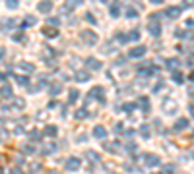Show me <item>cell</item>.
Instances as JSON below:
<instances>
[{
    "instance_id": "1",
    "label": "cell",
    "mask_w": 194,
    "mask_h": 174,
    "mask_svg": "<svg viewBox=\"0 0 194 174\" xmlns=\"http://www.w3.org/2000/svg\"><path fill=\"white\" fill-rule=\"evenodd\" d=\"M82 39L88 43L89 47H93V45L97 43V35L93 33V31H89V29H85V31H82Z\"/></svg>"
},
{
    "instance_id": "2",
    "label": "cell",
    "mask_w": 194,
    "mask_h": 174,
    "mask_svg": "<svg viewBox=\"0 0 194 174\" xmlns=\"http://www.w3.org/2000/svg\"><path fill=\"white\" fill-rule=\"evenodd\" d=\"M37 10L41 14H49L53 10V0H41V2L37 4Z\"/></svg>"
},
{
    "instance_id": "3",
    "label": "cell",
    "mask_w": 194,
    "mask_h": 174,
    "mask_svg": "<svg viewBox=\"0 0 194 174\" xmlns=\"http://www.w3.org/2000/svg\"><path fill=\"white\" fill-rule=\"evenodd\" d=\"M146 47H144V45H140V47H136V48H132L130 50V54H128V56H130V58H140V56H144V54H146Z\"/></svg>"
},
{
    "instance_id": "4",
    "label": "cell",
    "mask_w": 194,
    "mask_h": 174,
    "mask_svg": "<svg viewBox=\"0 0 194 174\" xmlns=\"http://www.w3.org/2000/svg\"><path fill=\"white\" fill-rule=\"evenodd\" d=\"M80 159H78V157H70L68 159V161H66V166H68V170H78V168H80Z\"/></svg>"
},
{
    "instance_id": "5",
    "label": "cell",
    "mask_w": 194,
    "mask_h": 174,
    "mask_svg": "<svg viewBox=\"0 0 194 174\" xmlns=\"http://www.w3.org/2000/svg\"><path fill=\"white\" fill-rule=\"evenodd\" d=\"M148 29H149V33H152L153 37H159V33H161V25L157 23V21H149Z\"/></svg>"
},
{
    "instance_id": "6",
    "label": "cell",
    "mask_w": 194,
    "mask_h": 174,
    "mask_svg": "<svg viewBox=\"0 0 194 174\" xmlns=\"http://www.w3.org/2000/svg\"><path fill=\"white\" fill-rule=\"evenodd\" d=\"M93 135H95L97 139H105V137H107V130L103 126H95V128H93Z\"/></svg>"
},
{
    "instance_id": "7",
    "label": "cell",
    "mask_w": 194,
    "mask_h": 174,
    "mask_svg": "<svg viewBox=\"0 0 194 174\" xmlns=\"http://www.w3.org/2000/svg\"><path fill=\"white\" fill-rule=\"evenodd\" d=\"M14 25H16V19H2V21H0V27H2V31H10V29L14 27Z\"/></svg>"
},
{
    "instance_id": "8",
    "label": "cell",
    "mask_w": 194,
    "mask_h": 174,
    "mask_svg": "<svg viewBox=\"0 0 194 174\" xmlns=\"http://www.w3.org/2000/svg\"><path fill=\"white\" fill-rule=\"evenodd\" d=\"M35 23H37V18H35V16H27L24 19V23H21V31H24L25 27H29V25H35Z\"/></svg>"
},
{
    "instance_id": "9",
    "label": "cell",
    "mask_w": 194,
    "mask_h": 174,
    "mask_svg": "<svg viewBox=\"0 0 194 174\" xmlns=\"http://www.w3.org/2000/svg\"><path fill=\"white\" fill-rule=\"evenodd\" d=\"M85 64H88L91 70H99V68H101V62L95 60V58H88V60H85Z\"/></svg>"
},
{
    "instance_id": "10",
    "label": "cell",
    "mask_w": 194,
    "mask_h": 174,
    "mask_svg": "<svg viewBox=\"0 0 194 174\" xmlns=\"http://www.w3.org/2000/svg\"><path fill=\"white\" fill-rule=\"evenodd\" d=\"M6 97H12V87L10 85H4L2 89H0V99H6Z\"/></svg>"
},
{
    "instance_id": "11",
    "label": "cell",
    "mask_w": 194,
    "mask_h": 174,
    "mask_svg": "<svg viewBox=\"0 0 194 174\" xmlns=\"http://www.w3.org/2000/svg\"><path fill=\"white\" fill-rule=\"evenodd\" d=\"M146 164H148V166L159 164V157H155V155H148V157H146Z\"/></svg>"
},
{
    "instance_id": "12",
    "label": "cell",
    "mask_w": 194,
    "mask_h": 174,
    "mask_svg": "<svg viewBox=\"0 0 194 174\" xmlns=\"http://www.w3.org/2000/svg\"><path fill=\"white\" fill-rule=\"evenodd\" d=\"M167 14L169 18H175V16H179V14H181V8H177V6H171V8H167Z\"/></svg>"
},
{
    "instance_id": "13",
    "label": "cell",
    "mask_w": 194,
    "mask_h": 174,
    "mask_svg": "<svg viewBox=\"0 0 194 174\" xmlns=\"http://www.w3.org/2000/svg\"><path fill=\"white\" fill-rule=\"evenodd\" d=\"M80 4H84V0H66V8H70V10H74Z\"/></svg>"
},
{
    "instance_id": "14",
    "label": "cell",
    "mask_w": 194,
    "mask_h": 174,
    "mask_svg": "<svg viewBox=\"0 0 194 174\" xmlns=\"http://www.w3.org/2000/svg\"><path fill=\"white\" fill-rule=\"evenodd\" d=\"M43 35H45V37H56V35H58V31H56V29L47 27V29H43Z\"/></svg>"
},
{
    "instance_id": "15",
    "label": "cell",
    "mask_w": 194,
    "mask_h": 174,
    "mask_svg": "<svg viewBox=\"0 0 194 174\" xmlns=\"http://www.w3.org/2000/svg\"><path fill=\"white\" fill-rule=\"evenodd\" d=\"M111 16H113V18H119V16H120V6H119V4H113V6H111Z\"/></svg>"
},
{
    "instance_id": "16",
    "label": "cell",
    "mask_w": 194,
    "mask_h": 174,
    "mask_svg": "<svg viewBox=\"0 0 194 174\" xmlns=\"http://www.w3.org/2000/svg\"><path fill=\"white\" fill-rule=\"evenodd\" d=\"M186 126H188V120H184V118H181V120H179V122H177V124H175V130H184Z\"/></svg>"
},
{
    "instance_id": "17",
    "label": "cell",
    "mask_w": 194,
    "mask_h": 174,
    "mask_svg": "<svg viewBox=\"0 0 194 174\" xmlns=\"http://www.w3.org/2000/svg\"><path fill=\"white\" fill-rule=\"evenodd\" d=\"M138 103L142 105V108H144V110H149V101H148L146 97H140V99H138Z\"/></svg>"
},
{
    "instance_id": "18",
    "label": "cell",
    "mask_w": 194,
    "mask_h": 174,
    "mask_svg": "<svg viewBox=\"0 0 194 174\" xmlns=\"http://www.w3.org/2000/svg\"><path fill=\"white\" fill-rule=\"evenodd\" d=\"M19 6V2L18 0H6V8H10V10H16Z\"/></svg>"
},
{
    "instance_id": "19",
    "label": "cell",
    "mask_w": 194,
    "mask_h": 174,
    "mask_svg": "<svg viewBox=\"0 0 194 174\" xmlns=\"http://www.w3.org/2000/svg\"><path fill=\"white\" fill-rule=\"evenodd\" d=\"M19 68L24 70V72H33V70H35L33 64H27V62H21V64H19Z\"/></svg>"
},
{
    "instance_id": "20",
    "label": "cell",
    "mask_w": 194,
    "mask_h": 174,
    "mask_svg": "<svg viewBox=\"0 0 194 174\" xmlns=\"http://www.w3.org/2000/svg\"><path fill=\"white\" fill-rule=\"evenodd\" d=\"M76 79H78V81H88V79H89V74H88V72H80V74L76 76Z\"/></svg>"
},
{
    "instance_id": "21",
    "label": "cell",
    "mask_w": 194,
    "mask_h": 174,
    "mask_svg": "<svg viewBox=\"0 0 194 174\" xmlns=\"http://www.w3.org/2000/svg\"><path fill=\"white\" fill-rule=\"evenodd\" d=\"M78 97H80V93H78L76 89H72V91H70V95H68V103H74Z\"/></svg>"
},
{
    "instance_id": "22",
    "label": "cell",
    "mask_w": 194,
    "mask_h": 174,
    "mask_svg": "<svg viewBox=\"0 0 194 174\" xmlns=\"http://www.w3.org/2000/svg\"><path fill=\"white\" fill-rule=\"evenodd\" d=\"M45 134L47 135H56V126H47L45 128Z\"/></svg>"
},
{
    "instance_id": "23",
    "label": "cell",
    "mask_w": 194,
    "mask_h": 174,
    "mask_svg": "<svg viewBox=\"0 0 194 174\" xmlns=\"http://www.w3.org/2000/svg\"><path fill=\"white\" fill-rule=\"evenodd\" d=\"M16 81H18L19 85H27V83H29V79H27L25 76H18V77H16Z\"/></svg>"
},
{
    "instance_id": "24",
    "label": "cell",
    "mask_w": 194,
    "mask_h": 174,
    "mask_svg": "<svg viewBox=\"0 0 194 174\" xmlns=\"http://www.w3.org/2000/svg\"><path fill=\"white\" fill-rule=\"evenodd\" d=\"M140 134H142V135H144V137H146V139H148V137H149V128H148L146 124H144V126L140 128Z\"/></svg>"
},
{
    "instance_id": "25",
    "label": "cell",
    "mask_w": 194,
    "mask_h": 174,
    "mask_svg": "<svg viewBox=\"0 0 194 174\" xmlns=\"http://www.w3.org/2000/svg\"><path fill=\"white\" fill-rule=\"evenodd\" d=\"M173 79H175V81H177V83H183V81H184V77H183V74H179V72H175V74H173Z\"/></svg>"
},
{
    "instance_id": "26",
    "label": "cell",
    "mask_w": 194,
    "mask_h": 174,
    "mask_svg": "<svg viewBox=\"0 0 194 174\" xmlns=\"http://www.w3.org/2000/svg\"><path fill=\"white\" fill-rule=\"evenodd\" d=\"M12 39H14V41H21V43H25V35L16 33V35H12Z\"/></svg>"
},
{
    "instance_id": "27",
    "label": "cell",
    "mask_w": 194,
    "mask_h": 174,
    "mask_svg": "<svg viewBox=\"0 0 194 174\" xmlns=\"http://www.w3.org/2000/svg\"><path fill=\"white\" fill-rule=\"evenodd\" d=\"M58 93H60V85L56 83V85H53V87H51V95H58Z\"/></svg>"
},
{
    "instance_id": "28",
    "label": "cell",
    "mask_w": 194,
    "mask_h": 174,
    "mask_svg": "<svg viewBox=\"0 0 194 174\" xmlns=\"http://www.w3.org/2000/svg\"><path fill=\"white\" fill-rule=\"evenodd\" d=\"M88 157L91 161H99V155H95V151H88Z\"/></svg>"
},
{
    "instance_id": "29",
    "label": "cell",
    "mask_w": 194,
    "mask_h": 174,
    "mask_svg": "<svg viewBox=\"0 0 194 174\" xmlns=\"http://www.w3.org/2000/svg\"><path fill=\"white\" fill-rule=\"evenodd\" d=\"M136 16H138V14H136V10H132V8H128V12H126V18H136Z\"/></svg>"
},
{
    "instance_id": "30",
    "label": "cell",
    "mask_w": 194,
    "mask_h": 174,
    "mask_svg": "<svg viewBox=\"0 0 194 174\" xmlns=\"http://www.w3.org/2000/svg\"><path fill=\"white\" fill-rule=\"evenodd\" d=\"M58 23H60V21H58V18H49V25H54V27H56Z\"/></svg>"
},
{
    "instance_id": "31",
    "label": "cell",
    "mask_w": 194,
    "mask_h": 174,
    "mask_svg": "<svg viewBox=\"0 0 194 174\" xmlns=\"http://www.w3.org/2000/svg\"><path fill=\"white\" fill-rule=\"evenodd\" d=\"M31 139H33V141H37V139H41V134L37 132V130H35V132H31Z\"/></svg>"
},
{
    "instance_id": "32",
    "label": "cell",
    "mask_w": 194,
    "mask_h": 174,
    "mask_svg": "<svg viewBox=\"0 0 194 174\" xmlns=\"http://www.w3.org/2000/svg\"><path fill=\"white\" fill-rule=\"evenodd\" d=\"M14 105H16V108H24V101H21V99H16V101H14Z\"/></svg>"
},
{
    "instance_id": "33",
    "label": "cell",
    "mask_w": 194,
    "mask_h": 174,
    "mask_svg": "<svg viewBox=\"0 0 194 174\" xmlns=\"http://www.w3.org/2000/svg\"><path fill=\"white\" fill-rule=\"evenodd\" d=\"M130 39H132V41H138V39H140V33H138V31L130 33Z\"/></svg>"
},
{
    "instance_id": "34",
    "label": "cell",
    "mask_w": 194,
    "mask_h": 174,
    "mask_svg": "<svg viewBox=\"0 0 194 174\" xmlns=\"http://www.w3.org/2000/svg\"><path fill=\"white\" fill-rule=\"evenodd\" d=\"M85 19H88V21H89V23H95V18H93V16H91V14H85Z\"/></svg>"
},
{
    "instance_id": "35",
    "label": "cell",
    "mask_w": 194,
    "mask_h": 174,
    "mask_svg": "<svg viewBox=\"0 0 194 174\" xmlns=\"http://www.w3.org/2000/svg\"><path fill=\"white\" fill-rule=\"evenodd\" d=\"M134 106H136L134 103H132V105H130V103H128V105H124V110H134Z\"/></svg>"
},
{
    "instance_id": "36",
    "label": "cell",
    "mask_w": 194,
    "mask_h": 174,
    "mask_svg": "<svg viewBox=\"0 0 194 174\" xmlns=\"http://www.w3.org/2000/svg\"><path fill=\"white\" fill-rule=\"evenodd\" d=\"M76 116H78V118H84V116H88V112H85V110H78Z\"/></svg>"
},
{
    "instance_id": "37",
    "label": "cell",
    "mask_w": 194,
    "mask_h": 174,
    "mask_svg": "<svg viewBox=\"0 0 194 174\" xmlns=\"http://www.w3.org/2000/svg\"><path fill=\"white\" fill-rule=\"evenodd\" d=\"M10 174H24V172H21L19 168H12V170H10Z\"/></svg>"
},
{
    "instance_id": "38",
    "label": "cell",
    "mask_w": 194,
    "mask_h": 174,
    "mask_svg": "<svg viewBox=\"0 0 194 174\" xmlns=\"http://www.w3.org/2000/svg\"><path fill=\"white\" fill-rule=\"evenodd\" d=\"M39 170H41V164L35 163V164H33V172H39Z\"/></svg>"
},
{
    "instance_id": "39",
    "label": "cell",
    "mask_w": 194,
    "mask_h": 174,
    "mask_svg": "<svg viewBox=\"0 0 194 174\" xmlns=\"http://www.w3.org/2000/svg\"><path fill=\"white\" fill-rule=\"evenodd\" d=\"M186 25H188V27H194V19H188V21H186Z\"/></svg>"
},
{
    "instance_id": "40",
    "label": "cell",
    "mask_w": 194,
    "mask_h": 174,
    "mask_svg": "<svg viewBox=\"0 0 194 174\" xmlns=\"http://www.w3.org/2000/svg\"><path fill=\"white\" fill-rule=\"evenodd\" d=\"M152 4H163V0H149Z\"/></svg>"
},
{
    "instance_id": "41",
    "label": "cell",
    "mask_w": 194,
    "mask_h": 174,
    "mask_svg": "<svg viewBox=\"0 0 194 174\" xmlns=\"http://www.w3.org/2000/svg\"><path fill=\"white\" fill-rule=\"evenodd\" d=\"M188 79H190V81H194V72H192V74H190V77H188Z\"/></svg>"
},
{
    "instance_id": "42",
    "label": "cell",
    "mask_w": 194,
    "mask_h": 174,
    "mask_svg": "<svg viewBox=\"0 0 194 174\" xmlns=\"http://www.w3.org/2000/svg\"><path fill=\"white\" fill-rule=\"evenodd\" d=\"M190 114H192V116H194V106H190Z\"/></svg>"
},
{
    "instance_id": "43",
    "label": "cell",
    "mask_w": 194,
    "mask_h": 174,
    "mask_svg": "<svg viewBox=\"0 0 194 174\" xmlns=\"http://www.w3.org/2000/svg\"><path fill=\"white\" fill-rule=\"evenodd\" d=\"M2 79H4V74H0V81H2Z\"/></svg>"
},
{
    "instance_id": "44",
    "label": "cell",
    "mask_w": 194,
    "mask_h": 174,
    "mask_svg": "<svg viewBox=\"0 0 194 174\" xmlns=\"http://www.w3.org/2000/svg\"><path fill=\"white\" fill-rule=\"evenodd\" d=\"M49 174H58V172H54V170H53V172H49Z\"/></svg>"
},
{
    "instance_id": "45",
    "label": "cell",
    "mask_w": 194,
    "mask_h": 174,
    "mask_svg": "<svg viewBox=\"0 0 194 174\" xmlns=\"http://www.w3.org/2000/svg\"><path fill=\"white\" fill-rule=\"evenodd\" d=\"M101 2H109V0H101Z\"/></svg>"
},
{
    "instance_id": "46",
    "label": "cell",
    "mask_w": 194,
    "mask_h": 174,
    "mask_svg": "<svg viewBox=\"0 0 194 174\" xmlns=\"http://www.w3.org/2000/svg\"><path fill=\"white\" fill-rule=\"evenodd\" d=\"M0 174H4V172H2V168H0Z\"/></svg>"
}]
</instances>
